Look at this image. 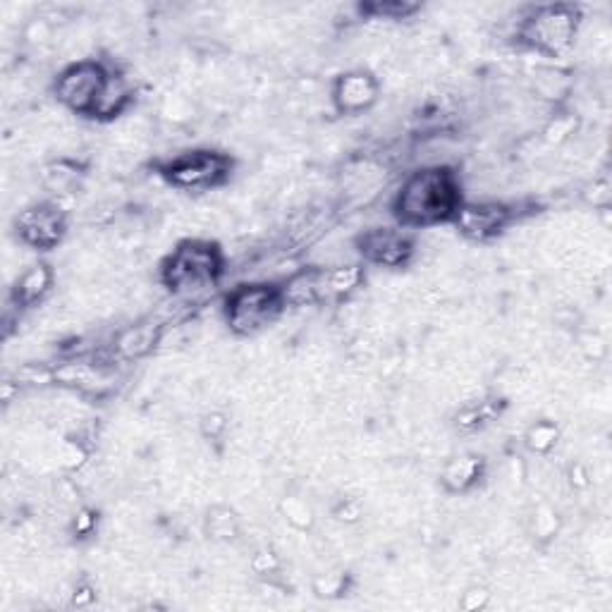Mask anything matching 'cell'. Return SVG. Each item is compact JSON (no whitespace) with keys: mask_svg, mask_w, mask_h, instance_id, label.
<instances>
[{"mask_svg":"<svg viewBox=\"0 0 612 612\" xmlns=\"http://www.w3.org/2000/svg\"><path fill=\"white\" fill-rule=\"evenodd\" d=\"M462 204L464 189L457 170L445 163H431L407 173L397 187L390 211L400 228L428 230L455 223Z\"/></svg>","mask_w":612,"mask_h":612,"instance_id":"cell-1","label":"cell"},{"mask_svg":"<svg viewBox=\"0 0 612 612\" xmlns=\"http://www.w3.org/2000/svg\"><path fill=\"white\" fill-rule=\"evenodd\" d=\"M225 252L218 242L189 237L175 244V249L161 261L158 278L173 297H199L213 290L225 275Z\"/></svg>","mask_w":612,"mask_h":612,"instance_id":"cell-2","label":"cell"},{"mask_svg":"<svg viewBox=\"0 0 612 612\" xmlns=\"http://www.w3.org/2000/svg\"><path fill=\"white\" fill-rule=\"evenodd\" d=\"M581 22H584V15H581L579 5H534V8H529L519 17L514 39L526 51L546 55V58H562V55L574 48Z\"/></svg>","mask_w":612,"mask_h":612,"instance_id":"cell-3","label":"cell"},{"mask_svg":"<svg viewBox=\"0 0 612 612\" xmlns=\"http://www.w3.org/2000/svg\"><path fill=\"white\" fill-rule=\"evenodd\" d=\"M287 309L290 306H287L283 283L256 280V283L232 287L225 297L223 316L230 333H235L237 338H254L273 328Z\"/></svg>","mask_w":612,"mask_h":612,"instance_id":"cell-4","label":"cell"},{"mask_svg":"<svg viewBox=\"0 0 612 612\" xmlns=\"http://www.w3.org/2000/svg\"><path fill=\"white\" fill-rule=\"evenodd\" d=\"M156 173L165 185L180 192H211L228 185L235 173V158L211 146H199L158 161Z\"/></svg>","mask_w":612,"mask_h":612,"instance_id":"cell-5","label":"cell"},{"mask_svg":"<svg viewBox=\"0 0 612 612\" xmlns=\"http://www.w3.org/2000/svg\"><path fill=\"white\" fill-rule=\"evenodd\" d=\"M113 67L99 58H77L67 63L53 79V96L67 113L79 118H96V110L108 87Z\"/></svg>","mask_w":612,"mask_h":612,"instance_id":"cell-6","label":"cell"},{"mask_svg":"<svg viewBox=\"0 0 612 612\" xmlns=\"http://www.w3.org/2000/svg\"><path fill=\"white\" fill-rule=\"evenodd\" d=\"M70 232V216L58 199H41L15 216V235L34 252H53Z\"/></svg>","mask_w":612,"mask_h":612,"instance_id":"cell-7","label":"cell"},{"mask_svg":"<svg viewBox=\"0 0 612 612\" xmlns=\"http://www.w3.org/2000/svg\"><path fill=\"white\" fill-rule=\"evenodd\" d=\"M354 249H357L359 259L366 266L385 268V271H400L407 268L416 256V240L412 230L400 228V225H378L359 232L354 237Z\"/></svg>","mask_w":612,"mask_h":612,"instance_id":"cell-8","label":"cell"},{"mask_svg":"<svg viewBox=\"0 0 612 612\" xmlns=\"http://www.w3.org/2000/svg\"><path fill=\"white\" fill-rule=\"evenodd\" d=\"M514 206L505 204V201H469L464 199V204L459 206L455 216V228L462 237H467L469 242H493L500 235H505V230L514 223Z\"/></svg>","mask_w":612,"mask_h":612,"instance_id":"cell-9","label":"cell"},{"mask_svg":"<svg viewBox=\"0 0 612 612\" xmlns=\"http://www.w3.org/2000/svg\"><path fill=\"white\" fill-rule=\"evenodd\" d=\"M381 91V79L376 77V72L366 67H352L333 79L330 103L342 118H354V115H364L376 108V103L381 101Z\"/></svg>","mask_w":612,"mask_h":612,"instance_id":"cell-10","label":"cell"},{"mask_svg":"<svg viewBox=\"0 0 612 612\" xmlns=\"http://www.w3.org/2000/svg\"><path fill=\"white\" fill-rule=\"evenodd\" d=\"M486 479V459L476 452H459L440 467L438 481L448 495H469Z\"/></svg>","mask_w":612,"mask_h":612,"instance_id":"cell-11","label":"cell"},{"mask_svg":"<svg viewBox=\"0 0 612 612\" xmlns=\"http://www.w3.org/2000/svg\"><path fill=\"white\" fill-rule=\"evenodd\" d=\"M53 285H55V273L51 263L36 261L17 275L15 283L10 287V299L17 309H32V306L41 304L48 295H51Z\"/></svg>","mask_w":612,"mask_h":612,"instance_id":"cell-12","label":"cell"},{"mask_svg":"<svg viewBox=\"0 0 612 612\" xmlns=\"http://www.w3.org/2000/svg\"><path fill=\"white\" fill-rule=\"evenodd\" d=\"M39 175L41 185H44L48 194H53V197H70V194H75L79 185H82L87 170H84V165L75 161V158L60 156L44 163Z\"/></svg>","mask_w":612,"mask_h":612,"instance_id":"cell-13","label":"cell"},{"mask_svg":"<svg viewBox=\"0 0 612 612\" xmlns=\"http://www.w3.org/2000/svg\"><path fill=\"white\" fill-rule=\"evenodd\" d=\"M201 526H204L206 538H211L213 543H237L244 534L240 512L225 503H213L208 507Z\"/></svg>","mask_w":612,"mask_h":612,"instance_id":"cell-14","label":"cell"},{"mask_svg":"<svg viewBox=\"0 0 612 612\" xmlns=\"http://www.w3.org/2000/svg\"><path fill=\"white\" fill-rule=\"evenodd\" d=\"M321 280L323 297L345 299L364 285V266L361 263H338V266L321 268Z\"/></svg>","mask_w":612,"mask_h":612,"instance_id":"cell-15","label":"cell"},{"mask_svg":"<svg viewBox=\"0 0 612 612\" xmlns=\"http://www.w3.org/2000/svg\"><path fill=\"white\" fill-rule=\"evenodd\" d=\"M134 101V89L130 84V79L120 72H110L108 87L103 91V99L99 103V110H96V118L99 122H110L115 118H120L127 108L132 106Z\"/></svg>","mask_w":612,"mask_h":612,"instance_id":"cell-16","label":"cell"},{"mask_svg":"<svg viewBox=\"0 0 612 612\" xmlns=\"http://www.w3.org/2000/svg\"><path fill=\"white\" fill-rule=\"evenodd\" d=\"M158 340H161V328L139 323V326L122 330L118 338H115L113 347L122 359H142L156 350Z\"/></svg>","mask_w":612,"mask_h":612,"instance_id":"cell-17","label":"cell"},{"mask_svg":"<svg viewBox=\"0 0 612 612\" xmlns=\"http://www.w3.org/2000/svg\"><path fill=\"white\" fill-rule=\"evenodd\" d=\"M562 440V428L555 419H536L526 426L522 443L524 450L534 457L553 455Z\"/></svg>","mask_w":612,"mask_h":612,"instance_id":"cell-18","label":"cell"},{"mask_svg":"<svg viewBox=\"0 0 612 612\" xmlns=\"http://www.w3.org/2000/svg\"><path fill=\"white\" fill-rule=\"evenodd\" d=\"M385 180V170L376 161H352L342 173V187H347L350 194L373 192Z\"/></svg>","mask_w":612,"mask_h":612,"instance_id":"cell-19","label":"cell"},{"mask_svg":"<svg viewBox=\"0 0 612 612\" xmlns=\"http://www.w3.org/2000/svg\"><path fill=\"white\" fill-rule=\"evenodd\" d=\"M498 414H500V400H495V397L471 400L457 412V428L464 433L481 431V428L491 424Z\"/></svg>","mask_w":612,"mask_h":612,"instance_id":"cell-20","label":"cell"},{"mask_svg":"<svg viewBox=\"0 0 612 612\" xmlns=\"http://www.w3.org/2000/svg\"><path fill=\"white\" fill-rule=\"evenodd\" d=\"M280 517L285 519L290 529L299 531V534H309L316 526V512L311 510V505L299 495H285L278 505Z\"/></svg>","mask_w":612,"mask_h":612,"instance_id":"cell-21","label":"cell"},{"mask_svg":"<svg viewBox=\"0 0 612 612\" xmlns=\"http://www.w3.org/2000/svg\"><path fill=\"white\" fill-rule=\"evenodd\" d=\"M359 12L371 20H412L416 12H421L419 3L407 0H378V3H361Z\"/></svg>","mask_w":612,"mask_h":612,"instance_id":"cell-22","label":"cell"},{"mask_svg":"<svg viewBox=\"0 0 612 612\" xmlns=\"http://www.w3.org/2000/svg\"><path fill=\"white\" fill-rule=\"evenodd\" d=\"M560 526V514L548 503H541L534 510V514H531V536H534L538 543L553 541V538L560 534Z\"/></svg>","mask_w":612,"mask_h":612,"instance_id":"cell-23","label":"cell"},{"mask_svg":"<svg viewBox=\"0 0 612 612\" xmlns=\"http://www.w3.org/2000/svg\"><path fill=\"white\" fill-rule=\"evenodd\" d=\"M249 569L256 574V577L263 581H271L273 577H278L283 572V558L278 555V550L271 546L256 548L249 558Z\"/></svg>","mask_w":612,"mask_h":612,"instance_id":"cell-24","label":"cell"},{"mask_svg":"<svg viewBox=\"0 0 612 612\" xmlns=\"http://www.w3.org/2000/svg\"><path fill=\"white\" fill-rule=\"evenodd\" d=\"M199 433L206 443L220 445L230 433V416L225 412H218V409H211L199 419Z\"/></svg>","mask_w":612,"mask_h":612,"instance_id":"cell-25","label":"cell"},{"mask_svg":"<svg viewBox=\"0 0 612 612\" xmlns=\"http://www.w3.org/2000/svg\"><path fill=\"white\" fill-rule=\"evenodd\" d=\"M347 591V574L345 572H323L314 579V593L318 598H333L345 596Z\"/></svg>","mask_w":612,"mask_h":612,"instance_id":"cell-26","label":"cell"},{"mask_svg":"<svg viewBox=\"0 0 612 612\" xmlns=\"http://www.w3.org/2000/svg\"><path fill=\"white\" fill-rule=\"evenodd\" d=\"M581 197H584V201L591 208H596V211H608L612 201L610 180L605 175L593 177V182H589V185L584 187V194H581Z\"/></svg>","mask_w":612,"mask_h":612,"instance_id":"cell-27","label":"cell"},{"mask_svg":"<svg viewBox=\"0 0 612 612\" xmlns=\"http://www.w3.org/2000/svg\"><path fill=\"white\" fill-rule=\"evenodd\" d=\"M574 130H577V120L572 115H555L553 120L548 122V127L543 130V137L550 144H562L572 137Z\"/></svg>","mask_w":612,"mask_h":612,"instance_id":"cell-28","label":"cell"},{"mask_svg":"<svg viewBox=\"0 0 612 612\" xmlns=\"http://www.w3.org/2000/svg\"><path fill=\"white\" fill-rule=\"evenodd\" d=\"M491 598L493 593L488 591L486 586H469V589L462 593V598H459V608L467 612L486 610L488 605H491Z\"/></svg>","mask_w":612,"mask_h":612,"instance_id":"cell-29","label":"cell"},{"mask_svg":"<svg viewBox=\"0 0 612 612\" xmlns=\"http://www.w3.org/2000/svg\"><path fill=\"white\" fill-rule=\"evenodd\" d=\"M96 524H99V514L91 510V507H79L75 517H72L70 529L75 538H87L96 531Z\"/></svg>","mask_w":612,"mask_h":612,"instance_id":"cell-30","label":"cell"},{"mask_svg":"<svg viewBox=\"0 0 612 612\" xmlns=\"http://www.w3.org/2000/svg\"><path fill=\"white\" fill-rule=\"evenodd\" d=\"M335 517H338L340 522H345V524H357L361 519V507H359L357 500L342 498L340 505L335 507Z\"/></svg>","mask_w":612,"mask_h":612,"instance_id":"cell-31","label":"cell"},{"mask_svg":"<svg viewBox=\"0 0 612 612\" xmlns=\"http://www.w3.org/2000/svg\"><path fill=\"white\" fill-rule=\"evenodd\" d=\"M96 601V589L87 581H82V584L75 586V591H72V605H77V608H87Z\"/></svg>","mask_w":612,"mask_h":612,"instance_id":"cell-32","label":"cell"}]
</instances>
